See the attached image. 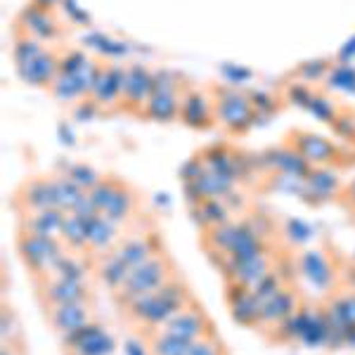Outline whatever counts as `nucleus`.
I'll return each mask as SVG.
<instances>
[{
    "label": "nucleus",
    "instance_id": "f257e3e1",
    "mask_svg": "<svg viewBox=\"0 0 355 355\" xmlns=\"http://www.w3.org/2000/svg\"><path fill=\"white\" fill-rule=\"evenodd\" d=\"M187 291L178 279H168L164 287L147 296H140L137 301L130 303V313L135 320H140L142 324H150V327H159L166 324L175 313H180L182 308H187Z\"/></svg>",
    "mask_w": 355,
    "mask_h": 355
},
{
    "label": "nucleus",
    "instance_id": "f03ea898",
    "mask_svg": "<svg viewBox=\"0 0 355 355\" xmlns=\"http://www.w3.org/2000/svg\"><path fill=\"white\" fill-rule=\"evenodd\" d=\"M17 249H19L21 261H24L38 277L53 275L57 263L67 256L64 251H62V244L57 242V237H43V234H33L26 230L17 239Z\"/></svg>",
    "mask_w": 355,
    "mask_h": 355
},
{
    "label": "nucleus",
    "instance_id": "7ed1b4c3",
    "mask_svg": "<svg viewBox=\"0 0 355 355\" xmlns=\"http://www.w3.org/2000/svg\"><path fill=\"white\" fill-rule=\"evenodd\" d=\"M168 268L171 261L166 256H152L150 261H145L142 266H137L130 277L125 279V284L119 289V296L123 299L125 306H130L140 296H147L159 287H164L168 282Z\"/></svg>",
    "mask_w": 355,
    "mask_h": 355
},
{
    "label": "nucleus",
    "instance_id": "20e7f679",
    "mask_svg": "<svg viewBox=\"0 0 355 355\" xmlns=\"http://www.w3.org/2000/svg\"><path fill=\"white\" fill-rule=\"evenodd\" d=\"M62 343L71 355H112L116 348L110 331L95 322H88L85 327L62 336Z\"/></svg>",
    "mask_w": 355,
    "mask_h": 355
},
{
    "label": "nucleus",
    "instance_id": "39448f33",
    "mask_svg": "<svg viewBox=\"0 0 355 355\" xmlns=\"http://www.w3.org/2000/svg\"><path fill=\"white\" fill-rule=\"evenodd\" d=\"M41 296L45 303L53 306H67V303H85L88 299V289L83 287V282H71V279H45L41 287Z\"/></svg>",
    "mask_w": 355,
    "mask_h": 355
},
{
    "label": "nucleus",
    "instance_id": "423d86ee",
    "mask_svg": "<svg viewBox=\"0 0 355 355\" xmlns=\"http://www.w3.org/2000/svg\"><path fill=\"white\" fill-rule=\"evenodd\" d=\"M206 324L209 322H206L202 311H197V308H182L180 313H175L173 318L166 322V331L187 343H194L204 336Z\"/></svg>",
    "mask_w": 355,
    "mask_h": 355
},
{
    "label": "nucleus",
    "instance_id": "0eeeda50",
    "mask_svg": "<svg viewBox=\"0 0 355 355\" xmlns=\"http://www.w3.org/2000/svg\"><path fill=\"white\" fill-rule=\"evenodd\" d=\"M50 324L62 336L71 334V331L85 327L90 322V311L85 303H67V306H53L48 313Z\"/></svg>",
    "mask_w": 355,
    "mask_h": 355
},
{
    "label": "nucleus",
    "instance_id": "6e6552de",
    "mask_svg": "<svg viewBox=\"0 0 355 355\" xmlns=\"http://www.w3.org/2000/svg\"><path fill=\"white\" fill-rule=\"evenodd\" d=\"M268 275H270V259H268V254H261V256H256V259L237 266V270L232 272V279L239 287L254 289L256 284L268 277Z\"/></svg>",
    "mask_w": 355,
    "mask_h": 355
},
{
    "label": "nucleus",
    "instance_id": "1a4fd4ad",
    "mask_svg": "<svg viewBox=\"0 0 355 355\" xmlns=\"http://www.w3.org/2000/svg\"><path fill=\"white\" fill-rule=\"evenodd\" d=\"M64 218H67V216H64V211H62V209L36 211V214L26 220V232L43 234V237H57V234H62Z\"/></svg>",
    "mask_w": 355,
    "mask_h": 355
},
{
    "label": "nucleus",
    "instance_id": "9d476101",
    "mask_svg": "<svg viewBox=\"0 0 355 355\" xmlns=\"http://www.w3.org/2000/svg\"><path fill=\"white\" fill-rule=\"evenodd\" d=\"M294 308H296V301H294V294L289 291L279 289L277 294L270 296L266 303H263V311H261V320L259 322H284L287 318L294 315Z\"/></svg>",
    "mask_w": 355,
    "mask_h": 355
},
{
    "label": "nucleus",
    "instance_id": "9b49d317",
    "mask_svg": "<svg viewBox=\"0 0 355 355\" xmlns=\"http://www.w3.org/2000/svg\"><path fill=\"white\" fill-rule=\"evenodd\" d=\"M157 254V246L150 237H135L128 239L125 244H121V249L116 251V256L121 259L130 270H135L137 266H142L145 261H150Z\"/></svg>",
    "mask_w": 355,
    "mask_h": 355
},
{
    "label": "nucleus",
    "instance_id": "f8f14e48",
    "mask_svg": "<svg viewBox=\"0 0 355 355\" xmlns=\"http://www.w3.org/2000/svg\"><path fill=\"white\" fill-rule=\"evenodd\" d=\"M31 211H45V209H57L55 202V185L53 180H33L24 187V197H21Z\"/></svg>",
    "mask_w": 355,
    "mask_h": 355
},
{
    "label": "nucleus",
    "instance_id": "ddd939ff",
    "mask_svg": "<svg viewBox=\"0 0 355 355\" xmlns=\"http://www.w3.org/2000/svg\"><path fill=\"white\" fill-rule=\"evenodd\" d=\"M263 303L256 299V294L251 289L239 287L237 299L232 301V318L239 324H256L261 320Z\"/></svg>",
    "mask_w": 355,
    "mask_h": 355
},
{
    "label": "nucleus",
    "instance_id": "4468645a",
    "mask_svg": "<svg viewBox=\"0 0 355 355\" xmlns=\"http://www.w3.org/2000/svg\"><path fill=\"white\" fill-rule=\"evenodd\" d=\"M301 268H303V272H306V277L311 279L313 287H318V289L329 287L331 270H329V263L322 259L320 251H306L301 259Z\"/></svg>",
    "mask_w": 355,
    "mask_h": 355
},
{
    "label": "nucleus",
    "instance_id": "2eb2a0df",
    "mask_svg": "<svg viewBox=\"0 0 355 355\" xmlns=\"http://www.w3.org/2000/svg\"><path fill=\"white\" fill-rule=\"evenodd\" d=\"M114 234H116V225L105 218L102 214L93 216V218L88 220V246L95 251H102L107 249V246L112 244Z\"/></svg>",
    "mask_w": 355,
    "mask_h": 355
},
{
    "label": "nucleus",
    "instance_id": "dca6fc26",
    "mask_svg": "<svg viewBox=\"0 0 355 355\" xmlns=\"http://www.w3.org/2000/svg\"><path fill=\"white\" fill-rule=\"evenodd\" d=\"M55 185V202H57V209L62 211H69L71 214L73 209H76V204L83 199V190L76 185V182L71 180V178H57V180H53Z\"/></svg>",
    "mask_w": 355,
    "mask_h": 355
},
{
    "label": "nucleus",
    "instance_id": "f3484780",
    "mask_svg": "<svg viewBox=\"0 0 355 355\" xmlns=\"http://www.w3.org/2000/svg\"><path fill=\"white\" fill-rule=\"evenodd\" d=\"M130 268L125 266V263L119 259L116 254H112L110 259H107L105 263H102V268H100V277H102V282L107 284L110 289L114 291H119L125 284V279L130 277Z\"/></svg>",
    "mask_w": 355,
    "mask_h": 355
},
{
    "label": "nucleus",
    "instance_id": "a211bd4d",
    "mask_svg": "<svg viewBox=\"0 0 355 355\" xmlns=\"http://www.w3.org/2000/svg\"><path fill=\"white\" fill-rule=\"evenodd\" d=\"M130 211H133V197H130V192L125 190V187L119 185V190L114 192L110 204L105 206L102 216H105V218H110L114 225H119V223H123L125 218H128Z\"/></svg>",
    "mask_w": 355,
    "mask_h": 355
},
{
    "label": "nucleus",
    "instance_id": "6ab92c4d",
    "mask_svg": "<svg viewBox=\"0 0 355 355\" xmlns=\"http://www.w3.org/2000/svg\"><path fill=\"white\" fill-rule=\"evenodd\" d=\"M88 220L90 218H81L76 214H69L64 218V227H62V237L69 246L73 249H83L88 246Z\"/></svg>",
    "mask_w": 355,
    "mask_h": 355
},
{
    "label": "nucleus",
    "instance_id": "aec40b11",
    "mask_svg": "<svg viewBox=\"0 0 355 355\" xmlns=\"http://www.w3.org/2000/svg\"><path fill=\"white\" fill-rule=\"evenodd\" d=\"M220 116L225 123L237 128L242 121H249V105H246V100H242V97L227 95L225 100L220 102Z\"/></svg>",
    "mask_w": 355,
    "mask_h": 355
},
{
    "label": "nucleus",
    "instance_id": "412c9836",
    "mask_svg": "<svg viewBox=\"0 0 355 355\" xmlns=\"http://www.w3.org/2000/svg\"><path fill=\"white\" fill-rule=\"evenodd\" d=\"M190 346L192 343L178 339V336L168 334V331L164 329V334H159L157 339L152 341V353L154 355H187Z\"/></svg>",
    "mask_w": 355,
    "mask_h": 355
},
{
    "label": "nucleus",
    "instance_id": "4be33fe9",
    "mask_svg": "<svg viewBox=\"0 0 355 355\" xmlns=\"http://www.w3.org/2000/svg\"><path fill=\"white\" fill-rule=\"evenodd\" d=\"M19 69H21V76H24L26 81L43 83V81H48V78L53 76V60L41 53V55L36 57V60H31L28 64L19 67Z\"/></svg>",
    "mask_w": 355,
    "mask_h": 355
},
{
    "label": "nucleus",
    "instance_id": "5701e85b",
    "mask_svg": "<svg viewBox=\"0 0 355 355\" xmlns=\"http://www.w3.org/2000/svg\"><path fill=\"white\" fill-rule=\"evenodd\" d=\"M197 214L202 216L199 220H202L204 225H211V227H218V225H223V223H227V211L218 199H204V202H199Z\"/></svg>",
    "mask_w": 355,
    "mask_h": 355
},
{
    "label": "nucleus",
    "instance_id": "b1692460",
    "mask_svg": "<svg viewBox=\"0 0 355 355\" xmlns=\"http://www.w3.org/2000/svg\"><path fill=\"white\" fill-rule=\"evenodd\" d=\"M175 110H178L175 97L171 95L168 90H157L150 100V114L157 119H171L175 114Z\"/></svg>",
    "mask_w": 355,
    "mask_h": 355
},
{
    "label": "nucleus",
    "instance_id": "393cba45",
    "mask_svg": "<svg viewBox=\"0 0 355 355\" xmlns=\"http://www.w3.org/2000/svg\"><path fill=\"white\" fill-rule=\"evenodd\" d=\"M301 150L308 159H313V162H327L331 154H334L331 145L320 140V137H306V140L301 142Z\"/></svg>",
    "mask_w": 355,
    "mask_h": 355
},
{
    "label": "nucleus",
    "instance_id": "a878e982",
    "mask_svg": "<svg viewBox=\"0 0 355 355\" xmlns=\"http://www.w3.org/2000/svg\"><path fill=\"white\" fill-rule=\"evenodd\" d=\"M53 275H55V277H62V279H71V282H83L85 268L81 266V261L69 259V256H64V259L57 263V268H55Z\"/></svg>",
    "mask_w": 355,
    "mask_h": 355
},
{
    "label": "nucleus",
    "instance_id": "bb28decb",
    "mask_svg": "<svg viewBox=\"0 0 355 355\" xmlns=\"http://www.w3.org/2000/svg\"><path fill=\"white\" fill-rule=\"evenodd\" d=\"M308 185H311V190L318 194V197L327 199L336 192V185H339V182H336V178L329 173H313L311 180H308Z\"/></svg>",
    "mask_w": 355,
    "mask_h": 355
},
{
    "label": "nucleus",
    "instance_id": "cd10ccee",
    "mask_svg": "<svg viewBox=\"0 0 355 355\" xmlns=\"http://www.w3.org/2000/svg\"><path fill=\"white\" fill-rule=\"evenodd\" d=\"M69 178H71L81 190H93L97 182H100V178H97L90 168H85V166H73V168L69 171Z\"/></svg>",
    "mask_w": 355,
    "mask_h": 355
},
{
    "label": "nucleus",
    "instance_id": "c85d7f7f",
    "mask_svg": "<svg viewBox=\"0 0 355 355\" xmlns=\"http://www.w3.org/2000/svg\"><path fill=\"white\" fill-rule=\"evenodd\" d=\"M187 355H220V348L216 346L214 339H197L190 346V351H187Z\"/></svg>",
    "mask_w": 355,
    "mask_h": 355
},
{
    "label": "nucleus",
    "instance_id": "c756f323",
    "mask_svg": "<svg viewBox=\"0 0 355 355\" xmlns=\"http://www.w3.org/2000/svg\"><path fill=\"white\" fill-rule=\"evenodd\" d=\"M17 324H15V318H12V313L5 308L3 311V341L8 343V339H10V343H12V336L17 334Z\"/></svg>",
    "mask_w": 355,
    "mask_h": 355
},
{
    "label": "nucleus",
    "instance_id": "7c9ffc66",
    "mask_svg": "<svg viewBox=\"0 0 355 355\" xmlns=\"http://www.w3.org/2000/svg\"><path fill=\"white\" fill-rule=\"evenodd\" d=\"M289 232L291 234L296 232V242H306V239H311V234H313L311 227L301 220H289Z\"/></svg>",
    "mask_w": 355,
    "mask_h": 355
},
{
    "label": "nucleus",
    "instance_id": "2f4dec72",
    "mask_svg": "<svg viewBox=\"0 0 355 355\" xmlns=\"http://www.w3.org/2000/svg\"><path fill=\"white\" fill-rule=\"evenodd\" d=\"M123 351H125V355H147V353H145V348H142L140 343L133 341V339L123 343Z\"/></svg>",
    "mask_w": 355,
    "mask_h": 355
},
{
    "label": "nucleus",
    "instance_id": "473e14b6",
    "mask_svg": "<svg viewBox=\"0 0 355 355\" xmlns=\"http://www.w3.org/2000/svg\"><path fill=\"white\" fill-rule=\"evenodd\" d=\"M351 202L355 204V182H353V185H351Z\"/></svg>",
    "mask_w": 355,
    "mask_h": 355
},
{
    "label": "nucleus",
    "instance_id": "72a5a7b5",
    "mask_svg": "<svg viewBox=\"0 0 355 355\" xmlns=\"http://www.w3.org/2000/svg\"><path fill=\"white\" fill-rule=\"evenodd\" d=\"M38 3H41V5H43V8H45V5H53V3H55V0H38Z\"/></svg>",
    "mask_w": 355,
    "mask_h": 355
}]
</instances>
